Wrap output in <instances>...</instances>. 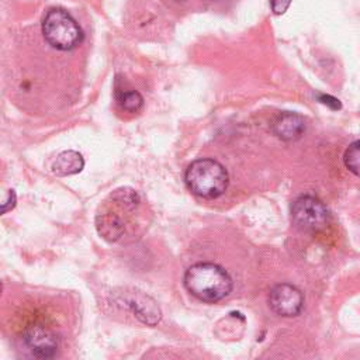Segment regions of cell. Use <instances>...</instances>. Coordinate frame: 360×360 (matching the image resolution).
I'll return each mask as SVG.
<instances>
[{
	"instance_id": "30bf717a",
	"label": "cell",
	"mask_w": 360,
	"mask_h": 360,
	"mask_svg": "<svg viewBox=\"0 0 360 360\" xmlns=\"http://www.w3.org/2000/svg\"><path fill=\"white\" fill-rule=\"evenodd\" d=\"M359 148H360V142L354 141L353 143L349 145V148L345 152V165L356 176L359 174V156H360Z\"/></svg>"
},
{
	"instance_id": "8fae6325",
	"label": "cell",
	"mask_w": 360,
	"mask_h": 360,
	"mask_svg": "<svg viewBox=\"0 0 360 360\" xmlns=\"http://www.w3.org/2000/svg\"><path fill=\"white\" fill-rule=\"evenodd\" d=\"M291 0H270V6H271V11L276 15H283L287 8L290 7Z\"/></svg>"
},
{
	"instance_id": "9c48e42d",
	"label": "cell",
	"mask_w": 360,
	"mask_h": 360,
	"mask_svg": "<svg viewBox=\"0 0 360 360\" xmlns=\"http://www.w3.org/2000/svg\"><path fill=\"white\" fill-rule=\"evenodd\" d=\"M118 103L124 111L138 112L143 105V98L136 90H129L118 94Z\"/></svg>"
},
{
	"instance_id": "6da1fadb",
	"label": "cell",
	"mask_w": 360,
	"mask_h": 360,
	"mask_svg": "<svg viewBox=\"0 0 360 360\" xmlns=\"http://www.w3.org/2000/svg\"><path fill=\"white\" fill-rule=\"evenodd\" d=\"M186 290L204 302H218L232 290L228 271L215 263H195L190 266L183 278Z\"/></svg>"
},
{
	"instance_id": "4fadbf2b",
	"label": "cell",
	"mask_w": 360,
	"mask_h": 360,
	"mask_svg": "<svg viewBox=\"0 0 360 360\" xmlns=\"http://www.w3.org/2000/svg\"><path fill=\"white\" fill-rule=\"evenodd\" d=\"M319 100H321L323 104L330 105L332 108H340L339 100L335 98V97H332V96H325V94H322V96H319Z\"/></svg>"
},
{
	"instance_id": "7a4b0ae2",
	"label": "cell",
	"mask_w": 360,
	"mask_h": 360,
	"mask_svg": "<svg viewBox=\"0 0 360 360\" xmlns=\"http://www.w3.org/2000/svg\"><path fill=\"white\" fill-rule=\"evenodd\" d=\"M184 180L191 193L204 198L222 195L229 184L226 169L218 160L210 158L194 160L187 167Z\"/></svg>"
},
{
	"instance_id": "3957f363",
	"label": "cell",
	"mask_w": 360,
	"mask_h": 360,
	"mask_svg": "<svg viewBox=\"0 0 360 360\" xmlns=\"http://www.w3.org/2000/svg\"><path fill=\"white\" fill-rule=\"evenodd\" d=\"M45 41L58 51L76 49L83 41V31L76 20L63 8H51L42 20Z\"/></svg>"
},
{
	"instance_id": "5b68a950",
	"label": "cell",
	"mask_w": 360,
	"mask_h": 360,
	"mask_svg": "<svg viewBox=\"0 0 360 360\" xmlns=\"http://www.w3.org/2000/svg\"><path fill=\"white\" fill-rule=\"evenodd\" d=\"M269 305L277 315L295 316L302 309L304 297L295 285L281 283L270 290Z\"/></svg>"
},
{
	"instance_id": "52a82bcc",
	"label": "cell",
	"mask_w": 360,
	"mask_h": 360,
	"mask_svg": "<svg viewBox=\"0 0 360 360\" xmlns=\"http://www.w3.org/2000/svg\"><path fill=\"white\" fill-rule=\"evenodd\" d=\"M305 131V122L295 112H281L273 122V132L283 141H297Z\"/></svg>"
},
{
	"instance_id": "ba28073f",
	"label": "cell",
	"mask_w": 360,
	"mask_h": 360,
	"mask_svg": "<svg viewBox=\"0 0 360 360\" xmlns=\"http://www.w3.org/2000/svg\"><path fill=\"white\" fill-rule=\"evenodd\" d=\"M83 167L84 159L79 152L63 150L56 156L52 165V173L56 176H70L82 172Z\"/></svg>"
},
{
	"instance_id": "8992f818",
	"label": "cell",
	"mask_w": 360,
	"mask_h": 360,
	"mask_svg": "<svg viewBox=\"0 0 360 360\" xmlns=\"http://www.w3.org/2000/svg\"><path fill=\"white\" fill-rule=\"evenodd\" d=\"M24 342L30 352L39 359L53 357L58 350V338L55 332L44 323H32L27 326Z\"/></svg>"
},
{
	"instance_id": "5bb4252c",
	"label": "cell",
	"mask_w": 360,
	"mask_h": 360,
	"mask_svg": "<svg viewBox=\"0 0 360 360\" xmlns=\"http://www.w3.org/2000/svg\"><path fill=\"white\" fill-rule=\"evenodd\" d=\"M1 292H3V285H1V283H0V297H1Z\"/></svg>"
},
{
	"instance_id": "7c38bea8",
	"label": "cell",
	"mask_w": 360,
	"mask_h": 360,
	"mask_svg": "<svg viewBox=\"0 0 360 360\" xmlns=\"http://www.w3.org/2000/svg\"><path fill=\"white\" fill-rule=\"evenodd\" d=\"M15 201H17V198H15V193H14V190H10L8 200H7L4 204H1V205H0V215H1V214H4V212H7V211H10V210H13V208L15 207Z\"/></svg>"
},
{
	"instance_id": "277c9868",
	"label": "cell",
	"mask_w": 360,
	"mask_h": 360,
	"mask_svg": "<svg viewBox=\"0 0 360 360\" xmlns=\"http://www.w3.org/2000/svg\"><path fill=\"white\" fill-rule=\"evenodd\" d=\"M291 218L304 231H319L326 226L329 211L319 198L301 195L291 205Z\"/></svg>"
}]
</instances>
